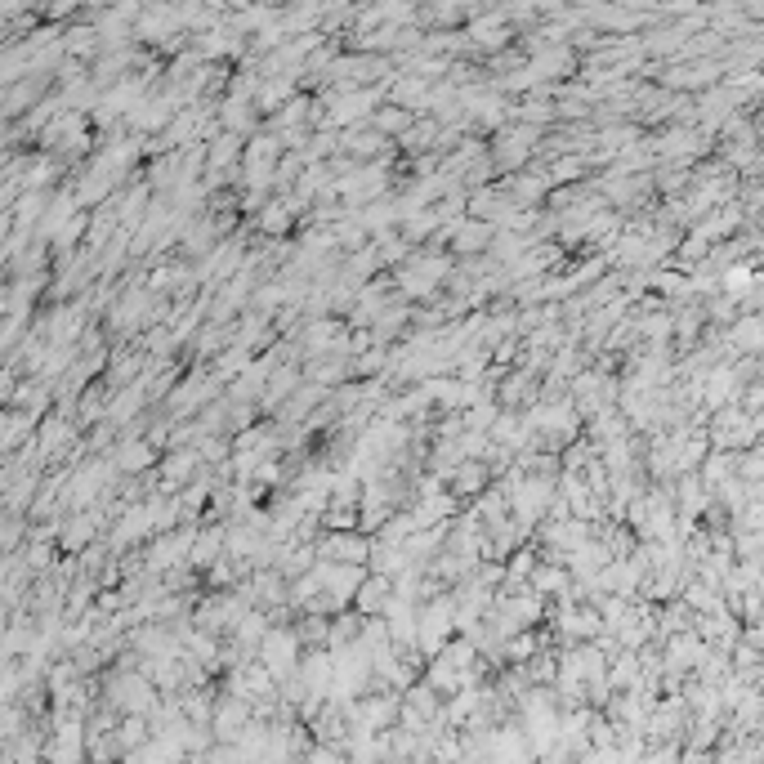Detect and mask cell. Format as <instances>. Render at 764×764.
<instances>
[{
	"mask_svg": "<svg viewBox=\"0 0 764 764\" xmlns=\"http://www.w3.org/2000/svg\"><path fill=\"white\" fill-rule=\"evenodd\" d=\"M487 487H492V474H487V465H483V461H461L452 474H447L443 492L452 496V501L470 505L479 492H487Z\"/></svg>",
	"mask_w": 764,
	"mask_h": 764,
	"instance_id": "5",
	"label": "cell"
},
{
	"mask_svg": "<svg viewBox=\"0 0 764 764\" xmlns=\"http://www.w3.org/2000/svg\"><path fill=\"white\" fill-rule=\"evenodd\" d=\"M434 139H438V126H434V121H429V117H416L412 126H407L403 135L394 139V148L407 152V161H412L416 152H434Z\"/></svg>",
	"mask_w": 764,
	"mask_h": 764,
	"instance_id": "9",
	"label": "cell"
},
{
	"mask_svg": "<svg viewBox=\"0 0 764 764\" xmlns=\"http://www.w3.org/2000/svg\"><path fill=\"white\" fill-rule=\"evenodd\" d=\"M246 724H251V706L246 702H237V697H228V693H219L215 697V711H210V738L219 742V747H228V742H242V733H246Z\"/></svg>",
	"mask_w": 764,
	"mask_h": 764,
	"instance_id": "3",
	"label": "cell"
},
{
	"mask_svg": "<svg viewBox=\"0 0 764 764\" xmlns=\"http://www.w3.org/2000/svg\"><path fill=\"white\" fill-rule=\"evenodd\" d=\"M143 367H148V358H143L139 349H126V353H117V358H112L108 380H112V385H135Z\"/></svg>",
	"mask_w": 764,
	"mask_h": 764,
	"instance_id": "13",
	"label": "cell"
},
{
	"mask_svg": "<svg viewBox=\"0 0 764 764\" xmlns=\"http://www.w3.org/2000/svg\"><path fill=\"white\" fill-rule=\"evenodd\" d=\"M94 50H99L94 23L90 27H76V32H68V41H63V54H94Z\"/></svg>",
	"mask_w": 764,
	"mask_h": 764,
	"instance_id": "15",
	"label": "cell"
},
{
	"mask_svg": "<svg viewBox=\"0 0 764 764\" xmlns=\"http://www.w3.org/2000/svg\"><path fill=\"white\" fill-rule=\"evenodd\" d=\"M313 581H318V590L331 599L336 608H349V599H353V590L362 586V577H367V568H345V563H313Z\"/></svg>",
	"mask_w": 764,
	"mask_h": 764,
	"instance_id": "4",
	"label": "cell"
},
{
	"mask_svg": "<svg viewBox=\"0 0 764 764\" xmlns=\"http://www.w3.org/2000/svg\"><path fill=\"white\" fill-rule=\"evenodd\" d=\"M224 559V523L219 528H197L193 546H188V568L193 572H206L210 563Z\"/></svg>",
	"mask_w": 764,
	"mask_h": 764,
	"instance_id": "8",
	"label": "cell"
},
{
	"mask_svg": "<svg viewBox=\"0 0 764 764\" xmlns=\"http://www.w3.org/2000/svg\"><path fill=\"white\" fill-rule=\"evenodd\" d=\"M760 403H764V385H760V380H756V385H742V389H738L742 416H760Z\"/></svg>",
	"mask_w": 764,
	"mask_h": 764,
	"instance_id": "16",
	"label": "cell"
},
{
	"mask_svg": "<svg viewBox=\"0 0 764 764\" xmlns=\"http://www.w3.org/2000/svg\"><path fill=\"white\" fill-rule=\"evenodd\" d=\"M255 662L273 675V684H278L282 675H291L295 666H300V644H295L291 626H269L264 630V639L255 644Z\"/></svg>",
	"mask_w": 764,
	"mask_h": 764,
	"instance_id": "1",
	"label": "cell"
},
{
	"mask_svg": "<svg viewBox=\"0 0 764 764\" xmlns=\"http://www.w3.org/2000/svg\"><path fill=\"white\" fill-rule=\"evenodd\" d=\"M112 461H117L121 474H148V470H157V447L143 434H126L112 447Z\"/></svg>",
	"mask_w": 764,
	"mask_h": 764,
	"instance_id": "7",
	"label": "cell"
},
{
	"mask_svg": "<svg viewBox=\"0 0 764 764\" xmlns=\"http://www.w3.org/2000/svg\"><path fill=\"white\" fill-rule=\"evenodd\" d=\"M32 425L36 420L27 412H0V456H9L23 438H32Z\"/></svg>",
	"mask_w": 764,
	"mask_h": 764,
	"instance_id": "12",
	"label": "cell"
},
{
	"mask_svg": "<svg viewBox=\"0 0 764 764\" xmlns=\"http://www.w3.org/2000/svg\"><path fill=\"white\" fill-rule=\"evenodd\" d=\"M54 563V541H32V546H27V568H50Z\"/></svg>",
	"mask_w": 764,
	"mask_h": 764,
	"instance_id": "17",
	"label": "cell"
},
{
	"mask_svg": "<svg viewBox=\"0 0 764 764\" xmlns=\"http://www.w3.org/2000/svg\"><path fill=\"white\" fill-rule=\"evenodd\" d=\"M313 555H318L322 563H345V568H367L371 537H362V532H318V541H313Z\"/></svg>",
	"mask_w": 764,
	"mask_h": 764,
	"instance_id": "2",
	"label": "cell"
},
{
	"mask_svg": "<svg viewBox=\"0 0 764 764\" xmlns=\"http://www.w3.org/2000/svg\"><path fill=\"white\" fill-rule=\"evenodd\" d=\"M389 599H394V581H389V577H376V572H367V577H362V586L353 590L349 608H353L358 617H385Z\"/></svg>",
	"mask_w": 764,
	"mask_h": 764,
	"instance_id": "6",
	"label": "cell"
},
{
	"mask_svg": "<svg viewBox=\"0 0 764 764\" xmlns=\"http://www.w3.org/2000/svg\"><path fill=\"white\" fill-rule=\"evenodd\" d=\"M412 121H416V117H412V112H403V108H394V103H380V108H376V112H371V117H367V126H371V130H376V135H380V139H389V143H394V139H398V135H403V130H407V126H412Z\"/></svg>",
	"mask_w": 764,
	"mask_h": 764,
	"instance_id": "10",
	"label": "cell"
},
{
	"mask_svg": "<svg viewBox=\"0 0 764 764\" xmlns=\"http://www.w3.org/2000/svg\"><path fill=\"white\" fill-rule=\"evenodd\" d=\"M148 742H152L148 715H121V720H117V747H121V756H126V751L148 747Z\"/></svg>",
	"mask_w": 764,
	"mask_h": 764,
	"instance_id": "11",
	"label": "cell"
},
{
	"mask_svg": "<svg viewBox=\"0 0 764 764\" xmlns=\"http://www.w3.org/2000/svg\"><path fill=\"white\" fill-rule=\"evenodd\" d=\"M738 474L742 483H760V474H764V452L760 447H747V452H738Z\"/></svg>",
	"mask_w": 764,
	"mask_h": 764,
	"instance_id": "14",
	"label": "cell"
}]
</instances>
